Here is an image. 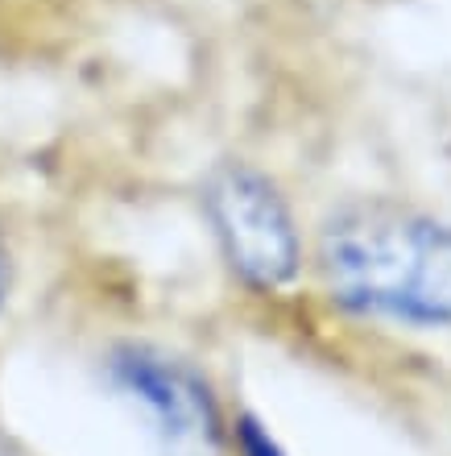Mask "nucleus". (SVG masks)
I'll return each instance as SVG.
<instances>
[{"label": "nucleus", "instance_id": "obj_1", "mask_svg": "<svg viewBox=\"0 0 451 456\" xmlns=\"http://www.w3.org/2000/svg\"><path fill=\"white\" fill-rule=\"evenodd\" d=\"M310 287L352 328L451 337V220L398 195H352L310 228Z\"/></svg>", "mask_w": 451, "mask_h": 456}, {"label": "nucleus", "instance_id": "obj_2", "mask_svg": "<svg viewBox=\"0 0 451 456\" xmlns=\"http://www.w3.org/2000/svg\"><path fill=\"white\" fill-rule=\"evenodd\" d=\"M92 370L104 398L129 415L157 456H228L245 398L199 353L162 337L120 332L95 348Z\"/></svg>", "mask_w": 451, "mask_h": 456}, {"label": "nucleus", "instance_id": "obj_3", "mask_svg": "<svg viewBox=\"0 0 451 456\" xmlns=\"http://www.w3.org/2000/svg\"><path fill=\"white\" fill-rule=\"evenodd\" d=\"M199 216L240 295L282 303L307 282L310 232L282 183L257 162H215L199 183Z\"/></svg>", "mask_w": 451, "mask_h": 456}, {"label": "nucleus", "instance_id": "obj_4", "mask_svg": "<svg viewBox=\"0 0 451 456\" xmlns=\"http://www.w3.org/2000/svg\"><path fill=\"white\" fill-rule=\"evenodd\" d=\"M228 456H294L290 444L273 432V423L265 419L253 403H240L237 419H232V440H228Z\"/></svg>", "mask_w": 451, "mask_h": 456}, {"label": "nucleus", "instance_id": "obj_5", "mask_svg": "<svg viewBox=\"0 0 451 456\" xmlns=\"http://www.w3.org/2000/svg\"><path fill=\"white\" fill-rule=\"evenodd\" d=\"M17 278H21V265H17V249H12V237L4 220H0V328L9 324L12 299H17Z\"/></svg>", "mask_w": 451, "mask_h": 456}, {"label": "nucleus", "instance_id": "obj_6", "mask_svg": "<svg viewBox=\"0 0 451 456\" xmlns=\"http://www.w3.org/2000/svg\"><path fill=\"white\" fill-rule=\"evenodd\" d=\"M0 456H50V452H42L34 440H25L17 428L0 423Z\"/></svg>", "mask_w": 451, "mask_h": 456}]
</instances>
